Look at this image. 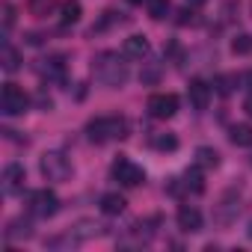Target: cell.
<instances>
[{
	"mask_svg": "<svg viewBox=\"0 0 252 252\" xmlns=\"http://www.w3.org/2000/svg\"><path fill=\"white\" fill-rule=\"evenodd\" d=\"M178 95L175 92H158V95H152L149 98V113L155 116V119H172L175 113H178Z\"/></svg>",
	"mask_w": 252,
	"mask_h": 252,
	"instance_id": "7",
	"label": "cell"
},
{
	"mask_svg": "<svg viewBox=\"0 0 252 252\" xmlns=\"http://www.w3.org/2000/svg\"><path fill=\"white\" fill-rule=\"evenodd\" d=\"M125 205H128V202H125L122 193H104V196H101V211H104L107 217H119V214L125 211Z\"/></svg>",
	"mask_w": 252,
	"mask_h": 252,
	"instance_id": "13",
	"label": "cell"
},
{
	"mask_svg": "<svg viewBox=\"0 0 252 252\" xmlns=\"http://www.w3.org/2000/svg\"><path fill=\"white\" fill-rule=\"evenodd\" d=\"M187 98H190V104H193L196 110H205V107L211 104V86H208L205 80H190Z\"/></svg>",
	"mask_w": 252,
	"mask_h": 252,
	"instance_id": "11",
	"label": "cell"
},
{
	"mask_svg": "<svg viewBox=\"0 0 252 252\" xmlns=\"http://www.w3.org/2000/svg\"><path fill=\"white\" fill-rule=\"evenodd\" d=\"M39 71H42L45 77H54V80H63V77H65V57H63V54H54V57H48V60H42V65H39Z\"/></svg>",
	"mask_w": 252,
	"mask_h": 252,
	"instance_id": "12",
	"label": "cell"
},
{
	"mask_svg": "<svg viewBox=\"0 0 252 252\" xmlns=\"http://www.w3.org/2000/svg\"><path fill=\"white\" fill-rule=\"evenodd\" d=\"M193 21H196V15H193V9H190V3H187V9H181V12H178V24H181V27H187V24H193Z\"/></svg>",
	"mask_w": 252,
	"mask_h": 252,
	"instance_id": "26",
	"label": "cell"
},
{
	"mask_svg": "<svg viewBox=\"0 0 252 252\" xmlns=\"http://www.w3.org/2000/svg\"><path fill=\"white\" fill-rule=\"evenodd\" d=\"M228 140L237 149H249L252 146V128H249V125H234V128L228 131Z\"/></svg>",
	"mask_w": 252,
	"mask_h": 252,
	"instance_id": "16",
	"label": "cell"
},
{
	"mask_svg": "<svg viewBox=\"0 0 252 252\" xmlns=\"http://www.w3.org/2000/svg\"><path fill=\"white\" fill-rule=\"evenodd\" d=\"M237 211H240V205L231 202V196H225L222 205H220V211H217V220H220V222H231V220L237 217Z\"/></svg>",
	"mask_w": 252,
	"mask_h": 252,
	"instance_id": "20",
	"label": "cell"
},
{
	"mask_svg": "<svg viewBox=\"0 0 252 252\" xmlns=\"http://www.w3.org/2000/svg\"><path fill=\"white\" fill-rule=\"evenodd\" d=\"M33 231H30V222L27 220H15L12 225H9V231H6V240H15V237H30Z\"/></svg>",
	"mask_w": 252,
	"mask_h": 252,
	"instance_id": "23",
	"label": "cell"
},
{
	"mask_svg": "<svg viewBox=\"0 0 252 252\" xmlns=\"http://www.w3.org/2000/svg\"><path fill=\"white\" fill-rule=\"evenodd\" d=\"M39 169H42V175L48 181H57L60 184V181H65L71 175V160L63 152H45L42 160H39Z\"/></svg>",
	"mask_w": 252,
	"mask_h": 252,
	"instance_id": "3",
	"label": "cell"
},
{
	"mask_svg": "<svg viewBox=\"0 0 252 252\" xmlns=\"http://www.w3.org/2000/svg\"><path fill=\"white\" fill-rule=\"evenodd\" d=\"M149 15L155 18V21H163L166 15H169V0H149Z\"/></svg>",
	"mask_w": 252,
	"mask_h": 252,
	"instance_id": "21",
	"label": "cell"
},
{
	"mask_svg": "<svg viewBox=\"0 0 252 252\" xmlns=\"http://www.w3.org/2000/svg\"><path fill=\"white\" fill-rule=\"evenodd\" d=\"M92 71H95V80L110 86V89H119L125 86V80H128V65H125V60L113 51H104L95 57L92 63Z\"/></svg>",
	"mask_w": 252,
	"mask_h": 252,
	"instance_id": "1",
	"label": "cell"
},
{
	"mask_svg": "<svg viewBox=\"0 0 252 252\" xmlns=\"http://www.w3.org/2000/svg\"><path fill=\"white\" fill-rule=\"evenodd\" d=\"M152 146H155L158 152H175V149H178V137H175V134H155V137H152Z\"/></svg>",
	"mask_w": 252,
	"mask_h": 252,
	"instance_id": "19",
	"label": "cell"
},
{
	"mask_svg": "<svg viewBox=\"0 0 252 252\" xmlns=\"http://www.w3.org/2000/svg\"><path fill=\"white\" fill-rule=\"evenodd\" d=\"M190 6H202V3H208V0H187Z\"/></svg>",
	"mask_w": 252,
	"mask_h": 252,
	"instance_id": "30",
	"label": "cell"
},
{
	"mask_svg": "<svg viewBox=\"0 0 252 252\" xmlns=\"http://www.w3.org/2000/svg\"><path fill=\"white\" fill-rule=\"evenodd\" d=\"M86 137L92 143H110L128 137V119L122 116H95L86 122Z\"/></svg>",
	"mask_w": 252,
	"mask_h": 252,
	"instance_id": "2",
	"label": "cell"
},
{
	"mask_svg": "<svg viewBox=\"0 0 252 252\" xmlns=\"http://www.w3.org/2000/svg\"><path fill=\"white\" fill-rule=\"evenodd\" d=\"M128 3H134V6H140V3H149V0H128Z\"/></svg>",
	"mask_w": 252,
	"mask_h": 252,
	"instance_id": "31",
	"label": "cell"
},
{
	"mask_svg": "<svg viewBox=\"0 0 252 252\" xmlns=\"http://www.w3.org/2000/svg\"><path fill=\"white\" fill-rule=\"evenodd\" d=\"M249 237H252V222H249Z\"/></svg>",
	"mask_w": 252,
	"mask_h": 252,
	"instance_id": "32",
	"label": "cell"
},
{
	"mask_svg": "<svg viewBox=\"0 0 252 252\" xmlns=\"http://www.w3.org/2000/svg\"><path fill=\"white\" fill-rule=\"evenodd\" d=\"M15 24V6L12 3H3V30H9Z\"/></svg>",
	"mask_w": 252,
	"mask_h": 252,
	"instance_id": "25",
	"label": "cell"
},
{
	"mask_svg": "<svg viewBox=\"0 0 252 252\" xmlns=\"http://www.w3.org/2000/svg\"><path fill=\"white\" fill-rule=\"evenodd\" d=\"M24 184H27L24 166H21V163H9V166L3 169V193H6V196H18V193H24Z\"/></svg>",
	"mask_w": 252,
	"mask_h": 252,
	"instance_id": "8",
	"label": "cell"
},
{
	"mask_svg": "<svg viewBox=\"0 0 252 252\" xmlns=\"http://www.w3.org/2000/svg\"><path fill=\"white\" fill-rule=\"evenodd\" d=\"M160 74H163V65H160V63H149V65L140 71V80H143V83H158Z\"/></svg>",
	"mask_w": 252,
	"mask_h": 252,
	"instance_id": "22",
	"label": "cell"
},
{
	"mask_svg": "<svg viewBox=\"0 0 252 252\" xmlns=\"http://www.w3.org/2000/svg\"><path fill=\"white\" fill-rule=\"evenodd\" d=\"M175 220H178V228L181 231H199L202 228V214L193 205H181L178 214H175Z\"/></svg>",
	"mask_w": 252,
	"mask_h": 252,
	"instance_id": "9",
	"label": "cell"
},
{
	"mask_svg": "<svg viewBox=\"0 0 252 252\" xmlns=\"http://www.w3.org/2000/svg\"><path fill=\"white\" fill-rule=\"evenodd\" d=\"M51 3H54V0H30V9L42 15V12H48V9H51Z\"/></svg>",
	"mask_w": 252,
	"mask_h": 252,
	"instance_id": "27",
	"label": "cell"
},
{
	"mask_svg": "<svg viewBox=\"0 0 252 252\" xmlns=\"http://www.w3.org/2000/svg\"><path fill=\"white\" fill-rule=\"evenodd\" d=\"M80 3L77 0H65V3L60 6V21H63V27H68V24H77L80 21Z\"/></svg>",
	"mask_w": 252,
	"mask_h": 252,
	"instance_id": "17",
	"label": "cell"
},
{
	"mask_svg": "<svg viewBox=\"0 0 252 252\" xmlns=\"http://www.w3.org/2000/svg\"><path fill=\"white\" fill-rule=\"evenodd\" d=\"M243 110H246V116H249V119H252V95H249V98H246V101H243Z\"/></svg>",
	"mask_w": 252,
	"mask_h": 252,
	"instance_id": "28",
	"label": "cell"
},
{
	"mask_svg": "<svg viewBox=\"0 0 252 252\" xmlns=\"http://www.w3.org/2000/svg\"><path fill=\"white\" fill-rule=\"evenodd\" d=\"M0 63H3L6 71H18V68H21V54H18L6 39H3V45H0Z\"/></svg>",
	"mask_w": 252,
	"mask_h": 252,
	"instance_id": "14",
	"label": "cell"
},
{
	"mask_svg": "<svg viewBox=\"0 0 252 252\" xmlns=\"http://www.w3.org/2000/svg\"><path fill=\"white\" fill-rule=\"evenodd\" d=\"M243 83H246V86L252 89V71H246V74H243Z\"/></svg>",
	"mask_w": 252,
	"mask_h": 252,
	"instance_id": "29",
	"label": "cell"
},
{
	"mask_svg": "<svg viewBox=\"0 0 252 252\" xmlns=\"http://www.w3.org/2000/svg\"><path fill=\"white\" fill-rule=\"evenodd\" d=\"M0 107H3L6 116H21L30 107V95L18 83H3V92H0Z\"/></svg>",
	"mask_w": 252,
	"mask_h": 252,
	"instance_id": "4",
	"label": "cell"
},
{
	"mask_svg": "<svg viewBox=\"0 0 252 252\" xmlns=\"http://www.w3.org/2000/svg\"><path fill=\"white\" fill-rule=\"evenodd\" d=\"M231 51H234V54H249V51H252V36L240 33V36L231 42Z\"/></svg>",
	"mask_w": 252,
	"mask_h": 252,
	"instance_id": "24",
	"label": "cell"
},
{
	"mask_svg": "<svg viewBox=\"0 0 252 252\" xmlns=\"http://www.w3.org/2000/svg\"><path fill=\"white\" fill-rule=\"evenodd\" d=\"M30 211L36 214V217H42V220H48V217H54L57 211H60V199H57V193L54 190H36V193H30Z\"/></svg>",
	"mask_w": 252,
	"mask_h": 252,
	"instance_id": "6",
	"label": "cell"
},
{
	"mask_svg": "<svg viewBox=\"0 0 252 252\" xmlns=\"http://www.w3.org/2000/svg\"><path fill=\"white\" fill-rule=\"evenodd\" d=\"M196 166H199V169H217V166H220V155H217V149H211V146H199V149H196Z\"/></svg>",
	"mask_w": 252,
	"mask_h": 252,
	"instance_id": "15",
	"label": "cell"
},
{
	"mask_svg": "<svg viewBox=\"0 0 252 252\" xmlns=\"http://www.w3.org/2000/svg\"><path fill=\"white\" fill-rule=\"evenodd\" d=\"M110 172H113V178H116L119 184H125V187H140V184L146 181V169L137 166V163L128 160V158H116L113 166H110Z\"/></svg>",
	"mask_w": 252,
	"mask_h": 252,
	"instance_id": "5",
	"label": "cell"
},
{
	"mask_svg": "<svg viewBox=\"0 0 252 252\" xmlns=\"http://www.w3.org/2000/svg\"><path fill=\"white\" fill-rule=\"evenodd\" d=\"M181 184H184V190H190V193H202V190H205V178H202L199 166L187 169V172H184V178H181Z\"/></svg>",
	"mask_w": 252,
	"mask_h": 252,
	"instance_id": "18",
	"label": "cell"
},
{
	"mask_svg": "<svg viewBox=\"0 0 252 252\" xmlns=\"http://www.w3.org/2000/svg\"><path fill=\"white\" fill-rule=\"evenodd\" d=\"M122 57L125 60H143L149 57V39L146 36H128L122 45Z\"/></svg>",
	"mask_w": 252,
	"mask_h": 252,
	"instance_id": "10",
	"label": "cell"
}]
</instances>
